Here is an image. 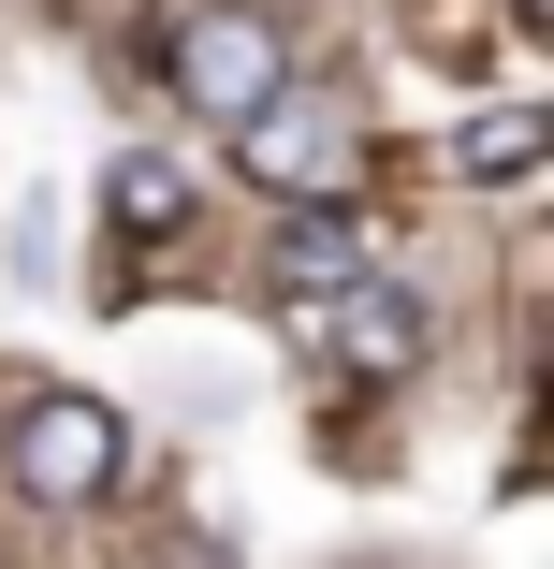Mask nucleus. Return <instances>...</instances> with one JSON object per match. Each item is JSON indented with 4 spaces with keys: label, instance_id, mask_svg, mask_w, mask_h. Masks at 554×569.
Segmentation results:
<instances>
[{
    "label": "nucleus",
    "instance_id": "nucleus-7",
    "mask_svg": "<svg viewBox=\"0 0 554 569\" xmlns=\"http://www.w3.org/2000/svg\"><path fill=\"white\" fill-rule=\"evenodd\" d=\"M118 219H175V161H132L118 176Z\"/></svg>",
    "mask_w": 554,
    "mask_h": 569
},
{
    "label": "nucleus",
    "instance_id": "nucleus-2",
    "mask_svg": "<svg viewBox=\"0 0 554 569\" xmlns=\"http://www.w3.org/2000/svg\"><path fill=\"white\" fill-rule=\"evenodd\" d=\"M118 409H102V395H44L30 423H16V497L30 511H88L102 482H118Z\"/></svg>",
    "mask_w": 554,
    "mask_h": 569
},
{
    "label": "nucleus",
    "instance_id": "nucleus-3",
    "mask_svg": "<svg viewBox=\"0 0 554 569\" xmlns=\"http://www.w3.org/2000/svg\"><path fill=\"white\" fill-rule=\"evenodd\" d=\"M234 161H249L263 190H292V204H336V190H351V132L321 118V102H292V88L249 118V147H234Z\"/></svg>",
    "mask_w": 554,
    "mask_h": 569
},
{
    "label": "nucleus",
    "instance_id": "nucleus-4",
    "mask_svg": "<svg viewBox=\"0 0 554 569\" xmlns=\"http://www.w3.org/2000/svg\"><path fill=\"white\" fill-rule=\"evenodd\" d=\"M336 351H351L365 380H409V366H423V307H409L394 278H351V292H336Z\"/></svg>",
    "mask_w": 554,
    "mask_h": 569
},
{
    "label": "nucleus",
    "instance_id": "nucleus-1",
    "mask_svg": "<svg viewBox=\"0 0 554 569\" xmlns=\"http://www.w3.org/2000/svg\"><path fill=\"white\" fill-rule=\"evenodd\" d=\"M161 73H175V102H190V118H219V132H249L263 102L292 88V30H278V16H249V0H204V16H175Z\"/></svg>",
    "mask_w": 554,
    "mask_h": 569
},
{
    "label": "nucleus",
    "instance_id": "nucleus-5",
    "mask_svg": "<svg viewBox=\"0 0 554 569\" xmlns=\"http://www.w3.org/2000/svg\"><path fill=\"white\" fill-rule=\"evenodd\" d=\"M278 278H292L306 307H336V292L365 278V234H351L336 204H292V219H278Z\"/></svg>",
    "mask_w": 554,
    "mask_h": 569
},
{
    "label": "nucleus",
    "instance_id": "nucleus-6",
    "mask_svg": "<svg viewBox=\"0 0 554 569\" xmlns=\"http://www.w3.org/2000/svg\"><path fill=\"white\" fill-rule=\"evenodd\" d=\"M540 147H554V132L525 118V102H496V118H467V132H453V176H467V190H525V176H540Z\"/></svg>",
    "mask_w": 554,
    "mask_h": 569
}]
</instances>
